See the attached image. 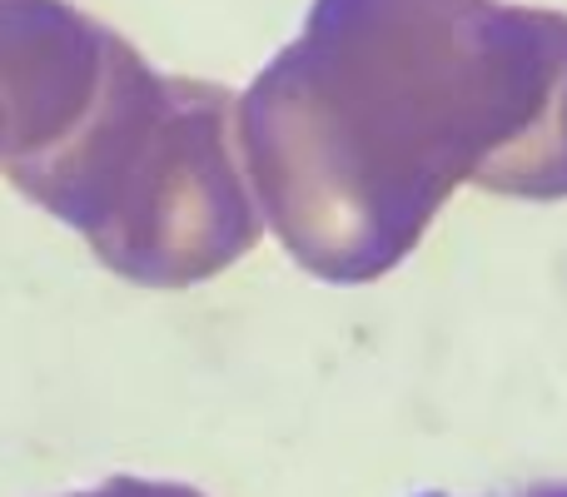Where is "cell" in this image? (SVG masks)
Instances as JSON below:
<instances>
[{"label": "cell", "mask_w": 567, "mask_h": 497, "mask_svg": "<svg viewBox=\"0 0 567 497\" xmlns=\"http://www.w3.org/2000/svg\"><path fill=\"white\" fill-rule=\"evenodd\" d=\"M423 497H443V493H423ZM518 497H567V488H528V493H518Z\"/></svg>", "instance_id": "277c9868"}, {"label": "cell", "mask_w": 567, "mask_h": 497, "mask_svg": "<svg viewBox=\"0 0 567 497\" xmlns=\"http://www.w3.org/2000/svg\"><path fill=\"white\" fill-rule=\"evenodd\" d=\"M75 497H195V493L169 488V483H135V478H115V483H100V488L75 493Z\"/></svg>", "instance_id": "3957f363"}, {"label": "cell", "mask_w": 567, "mask_h": 497, "mask_svg": "<svg viewBox=\"0 0 567 497\" xmlns=\"http://www.w3.org/2000/svg\"><path fill=\"white\" fill-rule=\"evenodd\" d=\"M229 135L225 90L155 75L125 45L80 130L16 189L80 229L110 269L185 283L255 235Z\"/></svg>", "instance_id": "7a4b0ae2"}, {"label": "cell", "mask_w": 567, "mask_h": 497, "mask_svg": "<svg viewBox=\"0 0 567 497\" xmlns=\"http://www.w3.org/2000/svg\"><path fill=\"white\" fill-rule=\"evenodd\" d=\"M239 125L289 235L353 179H423L478 149L567 169V20L503 0H313Z\"/></svg>", "instance_id": "6da1fadb"}]
</instances>
